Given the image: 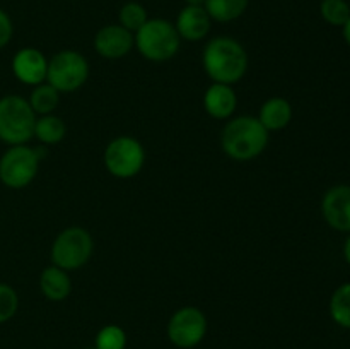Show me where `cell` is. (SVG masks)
I'll return each mask as SVG.
<instances>
[{
  "instance_id": "cell-2",
  "label": "cell",
  "mask_w": 350,
  "mask_h": 349,
  "mask_svg": "<svg viewBox=\"0 0 350 349\" xmlns=\"http://www.w3.org/2000/svg\"><path fill=\"white\" fill-rule=\"evenodd\" d=\"M270 132L256 116L243 115L226 123L221 135L222 151L234 161H252L269 146Z\"/></svg>"
},
{
  "instance_id": "cell-17",
  "label": "cell",
  "mask_w": 350,
  "mask_h": 349,
  "mask_svg": "<svg viewBox=\"0 0 350 349\" xmlns=\"http://www.w3.org/2000/svg\"><path fill=\"white\" fill-rule=\"evenodd\" d=\"M67 135V125L60 116L55 113L50 115H41L34 123V137L41 142V146H55L62 142Z\"/></svg>"
},
{
  "instance_id": "cell-19",
  "label": "cell",
  "mask_w": 350,
  "mask_h": 349,
  "mask_svg": "<svg viewBox=\"0 0 350 349\" xmlns=\"http://www.w3.org/2000/svg\"><path fill=\"white\" fill-rule=\"evenodd\" d=\"M27 101H29L31 108H33V112L36 113L38 116L50 115V113H53L55 109L58 108V105H60V92H58L51 84L43 82V84L34 86Z\"/></svg>"
},
{
  "instance_id": "cell-24",
  "label": "cell",
  "mask_w": 350,
  "mask_h": 349,
  "mask_svg": "<svg viewBox=\"0 0 350 349\" xmlns=\"http://www.w3.org/2000/svg\"><path fill=\"white\" fill-rule=\"evenodd\" d=\"M19 310V294L10 284L0 283V324H5Z\"/></svg>"
},
{
  "instance_id": "cell-26",
  "label": "cell",
  "mask_w": 350,
  "mask_h": 349,
  "mask_svg": "<svg viewBox=\"0 0 350 349\" xmlns=\"http://www.w3.org/2000/svg\"><path fill=\"white\" fill-rule=\"evenodd\" d=\"M342 36H344L345 43H347L349 47H350V17H349L347 23H345L344 26H342Z\"/></svg>"
},
{
  "instance_id": "cell-7",
  "label": "cell",
  "mask_w": 350,
  "mask_h": 349,
  "mask_svg": "<svg viewBox=\"0 0 350 349\" xmlns=\"http://www.w3.org/2000/svg\"><path fill=\"white\" fill-rule=\"evenodd\" d=\"M40 156L34 147L21 144L9 146L0 156V181L10 190H21L31 185L40 171Z\"/></svg>"
},
{
  "instance_id": "cell-25",
  "label": "cell",
  "mask_w": 350,
  "mask_h": 349,
  "mask_svg": "<svg viewBox=\"0 0 350 349\" xmlns=\"http://www.w3.org/2000/svg\"><path fill=\"white\" fill-rule=\"evenodd\" d=\"M14 36V24L9 14L0 9V50L10 43Z\"/></svg>"
},
{
  "instance_id": "cell-4",
  "label": "cell",
  "mask_w": 350,
  "mask_h": 349,
  "mask_svg": "<svg viewBox=\"0 0 350 349\" xmlns=\"http://www.w3.org/2000/svg\"><path fill=\"white\" fill-rule=\"evenodd\" d=\"M135 48L144 58L150 62H166L178 53L181 38L171 21L152 17L137 31Z\"/></svg>"
},
{
  "instance_id": "cell-11",
  "label": "cell",
  "mask_w": 350,
  "mask_h": 349,
  "mask_svg": "<svg viewBox=\"0 0 350 349\" xmlns=\"http://www.w3.org/2000/svg\"><path fill=\"white\" fill-rule=\"evenodd\" d=\"M321 214L332 229L350 233V185H335L321 198Z\"/></svg>"
},
{
  "instance_id": "cell-23",
  "label": "cell",
  "mask_w": 350,
  "mask_h": 349,
  "mask_svg": "<svg viewBox=\"0 0 350 349\" xmlns=\"http://www.w3.org/2000/svg\"><path fill=\"white\" fill-rule=\"evenodd\" d=\"M126 334L120 325L109 324L99 328L94 339V349H125Z\"/></svg>"
},
{
  "instance_id": "cell-22",
  "label": "cell",
  "mask_w": 350,
  "mask_h": 349,
  "mask_svg": "<svg viewBox=\"0 0 350 349\" xmlns=\"http://www.w3.org/2000/svg\"><path fill=\"white\" fill-rule=\"evenodd\" d=\"M320 14L325 23L342 27L350 17V5L347 0H321Z\"/></svg>"
},
{
  "instance_id": "cell-6",
  "label": "cell",
  "mask_w": 350,
  "mask_h": 349,
  "mask_svg": "<svg viewBox=\"0 0 350 349\" xmlns=\"http://www.w3.org/2000/svg\"><path fill=\"white\" fill-rule=\"evenodd\" d=\"M91 67L88 58L75 50H60L48 60L46 82L58 92H74L88 82Z\"/></svg>"
},
{
  "instance_id": "cell-27",
  "label": "cell",
  "mask_w": 350,
  "mask_h": 349,
  "mask_svg": "<svg viewBox=\"0 0 350 349\" xmlns=\"http://www.w3.org/2000/svg\"><path fill=\"white\" fill-rule=\"evenodd\" d=\"M344 259L350 266V233H347V238H345L344 243Z\"/></svg>"
},
{
  "instance_id": "cell-28",
  "label": "cell",
  "mask_w": 350,
  "mask_h": 349,
  "mask_svg": "<svg viewBox=\"0 0 350 349\" xmlns=\"http://www.w3.org/2000/svg\"><path fill=\"white\" fill-rule=\"evenodd\" d=\"M207 0H185V5H197V7H204Z\"/></svg>"
},
{
  "instance_id": "cell-13",
  "label": "cell",
  "mask_w": 350,
  "mask_h": 349,
  "mask_svg": "<svg viewBox=\"0 0 350 349\" xmlns=\"http://www.w3.org/2000/svg\"><path fill=\"white\" fill-rule=\"evenodd\" d=\"M212 23L214 21L211 19L205 7L185 5L180 10V14H178L174 27H176L181 40L197 43V41H202L204 38H207V34L211 33Z\"/></svg>"
},
{
  "instance_id": "cell-1",
  "label": "cell",
  "mask_w": 350,
  "mask_h": 349,
  "mask_svg": "<svg viewBox=\"0 0 350 349\" xmlns=\"http://www.w3.org/2000/svg\"><path fill=\"white\" fill-rule=\"evenodd\" d=\"M202 65L212 82L232 86L241 81L248 70V53L234 38L217 36L205 44Z\"/></svg>"
},
{
  "instance_id": "cell-21",
  "label": "cell",
  "mask_w": 350,
  "mask_h": 349,
  "mask_svg": "<svg viewBox=\"0 0 350 349\" xmlns=\"http://www.w3.org/2000/svg\"><path fill=\"white\" fill-rule=\"evenodd\" d=\"M147 9L139 2H126L123 3L118 12V24L129 29L130 33L135 34L144 24L147 23Z\"/></svg>"
},
{
  "instance_id": "cell-20",
  "label": "cell",
  "mask_w": 350,
  "mask_h": 349,
  "mask_svg": "<svg viewBox=\"0 0 350 349\" xmlns=\"http://www.w3.org/2000/svg\"><path fill=\"white\" fill-rule=\"evenodd\" d=\"M330 317L338 327L350 331V283H344L334 291L330 298Z\"/></svg>"
},
{
  "instance_id": "cell-29",
  "label": "cell",
  "mask_w": 350,
  "mask_h": 349,
  "mask_svg": "<svg viewBox=\"0 0 350 349\" xmlns=\"http://www.w3.org/2000/svg\"><path fill=\"white\" fill-rule=\"evenodd\" d=\"M92 349H94V348H92Z\"/></svg>"
},
{
  "instance_id": "cell-5",
  "label": "cell",
  "mask_w": 350,
  "mask_h": 349,
  "mask_svg": "<svg viewBox=\"0 0 350 349\" xmlns=\"http://www.w3.org/2000/svg\"><path fill=\"white\" fill-rule=\"evenodd\" d=\"M94 252V240L82 226H70L58 233L51 245L50 257L53 266L64 270H77L91 260Z\"/></svg>"
},
{
  "instance_id": "cell-8",
  "label": "cell",
  "mask_w": 350,
  "mask_h": 349,
  "mask_svg": "<svg viewBox=\"0 0 350 349\" xmlns=\"http://www.w3.org/2000/svg\"><path fill=\"white\" fill-rule=\"evenodd\" d=\"M103 159L109 174L120 180H129L142 171L146 164V149L133 137L120 135L106 146Z\"/></svg>"
},
{
  "instance_id": "cell-3",
  "label": "cell",
  "mask_w": 350,
  "mask_h": 349,
  "mask_svg": "<svg viewBox=\"0 0 350 349\" xmlns=\"http://www.w3.org/2000/svg\"><path fill=\"white\" fill-rule=\"evenodd\" d=\"M38 115L23 96L7 94L0 98V142L7 146L27 144L34 137Z\"/></svg>"
},
{
  "instance_id": "cell-14",
  "label": "cell",
  "mask_w": 350,
  "mask_h": 349,
  "mask_svg": "<svg viewBox=\"0 0 350 349\" xmlns=\"http://www.w3.org/2000/svg\"><path fill=\"white\" fill-rule=\"evenodd\" d=\"M238 96L229 84L212 82L204 94V108L208 116L215 120H228L234 115Z\"/></svg>"
},
{
  "instance_id": "cell-12",
  "label": "cell",
  "mask_w": 350,
  "mask_h": 349,
  "mask_svg": "<svg viewBox=\"0 0 350 349\" xmlns=\"http://www.w3.org/2000/svg\"><path fill=\"white\" fill-rule=\"evenodd\" d=\"M135 47V36L120 24L103 26L94 36V50L99 57L116 60L123 58Z\"/></svg>"
},
{
  "instance_id": "cell-18",
  "label": "cell",
  "mask_w": 350,
  "mask_h": 349,
  "mask_svg": "<svg viewBox=\"0 0 350 349\" xmlns=\"http://www.w3.org/2000/svg\"><path fill=\"white\" fill-rule=\"evenodd\" d=\"M248 3L250 0H207L204 7L215 23H231L246 12Z\"/></svg>"
},
{
  "instance_id": "cell-16",
  "label": "cell",
  "mask_w": 350,
  "mask_h": 349,
  "mask_svg": "<svg viewBox=\"0 0 350 349\" xmlns=\"http://www.w3.org/2000/svg\"><path fill=\"white\" fill-rule=\"evenodd\" d=\"M293 115V105L286 98L275 96V98H270L263 103L256 118L269 132H277V130H282L289 125Z\"/></svg>"
},
{
  "instance_id": "cell-15",
  "label": "cell",
  "mask_w": 350,
  "mask_h": 349,
  "mask_svg": "<svg viewBox=\"0 0 350 349\" xmlns=\"http://www.w3.org/2000/svg\"><path fill=\"white\" fill-rule=\"evenodd\" d=\"M40 289L46 300L64 301L67 300L72 291V281L67 270L60 269L57 266H48L40 274Z\"/></svg>"
},
{
  "instance_id": "cell-10",
  "label": "cell",
  "mask_w": 350,
  "mask_h": 349,
  "mask_svg": "<svg viewBox=\"0 0 350 349\" xmlns=\"http://www.w3.org/2000/svg\"><path fill=\"white\" fill-rule=\"evenodd\" d=\"M12 74L21 84L26 86H38L46 82L48 72V58L38 48L26 47L16 51L12 57Z\"/></svg>"
},
{
  "instance_id": "cell-9",
  "label": "cell",
  "mask_w": 350,
  "mask_h": 349,
  "mask_svg": "<svg viewBox=\"0 0 350 349\" xmlns=\"http://www.w3.org/2000/svg\"><path fill=\"white\" fill-rule=\"evenodd\" d=\"M207 317L197 307H181L167 322V339L180 349H193L207 335Z\"/></svg>"
}]
</instances>
